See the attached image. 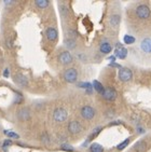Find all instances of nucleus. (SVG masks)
I'll return each mask as SVG.
<instances>
[{
    "instance_id": "nucleus-1",
    "label": "nucleus",
    "mask_w": 151,
    "mask_h": 152,
    "mask_svg": "<svg viewBox=\"0 0 151 152\" xmlns=\"http://www.w3.org/2000/svg\"><path fill=\"white\" fill-rule=\"evenodd\" d=\"M136 16L140 20H148L151 16V11L149 7L145 3H141L136 8Z\"/></svg>"
},
{
    "instance_id": "nucleus-2",
    "label": "nucleus",
    "mask_w": 151,
    "mask_h": 152,
    "mask_svg": "<svg viewBox=\"0 0 151 152\" xmlns=\"http://www.w3.org/2000/svg\"><path fill=\"white\" fill-rule=\"evenodd\" d=\"M63 78L68 83H75L78 80V71L76 68H68L63 73Z\"/></svg>"
},
{
    "instance_id": "nucleus-3",
    "label": "nucleus",
    "mask_w": 151,
    "mask_h": 152,
    "mask_svg": "<svg viewBox=\"0 0 151 152\" xmlns=\"http://www.w3.org/2000/svg\"><path fill=\"white\" fill-rule=\"evenodd\" d=\"M68 113L64 108H56L53 112V119L57 123H63L67 120Z\"/></svg>"
},
{
    "instance_id": "nucleus-4",
    "label": "nucleus",
    "mask_w": 151,
    "mask_h": 152,
    "mask_svg": "<svg viewBox=\"0 0 151 152\" xmlns=\"http://www.w3.org/2000/svg\"><path fill=\"white\" fill-rule=\"evenodd\" d=\"M80 113H81V117L84 120H92L95 117L96 111L92 106H83L80 110Z\"/></svg>"
},
{
    "instance_id": "nucleus-5",
    "label": "nucleus",
    "mask_w": 151,
    "mask_h": 152,
    "mask_svg": "<svg viewBox=\"0 0 151 152\" xmlns=\"http://www.w3.org/2000/svg\"><path fill=\"white\" fill-rule=\"evenodd\" d=\"M118 77H119V79L122 82H128L131 81L132 78H133V72L128 68L121 67L119 69V72H118Z\"/></svg>"
},
{
    "instance_id": "nucleus-6",
    "label": "nucleus",
    "mask_w": 151,
    "mask_h": 152,
    "mask_svg": "<svg viewBox=\"0 0 151 152\" xmlns=\"http://www.w3.org/2000/svg\"><path fill=\"white\" fill-rule=\"evenodd\" d=\"M58 61H59L62 65L67 66V65H70L73 63V57L69 51H64V52H62L61 54L58 55Z\"/></svg>"
},
{
    "instance_id": "nucleus-7",
    "label": "nucleus",
    "mask_w": 151,
    "mask_h": 152,
    "mask_svg": "<svg viewBox=\"0 0 151 152\" xmlns=\"http://www.w3.org/2000/svg\"><path fill=\"white\" fill-rule=\"evenodd\" d=\"M114 56L119 59L126 58V56H128V49L124 48V45L122 43L118 42L116 45V49H114Z\"/></svg>"
},
{
    "instance_id": "nucleus-8",
    "label": "nucleus",
    "mask_w": 151,
    "mask_h": 152,
    "mask_svg": "<svg viewBox=\"0 0 151 152\" xmlns=\"http://www.w3.org/2000/svg\"><path fill=\"white\" fill-rule=\"evenodd\" d=\"M103 98L105 100H108V102H113V100L117 99V97H118V93L114 88H105L104 93L102 94Z\"/></svg>"
},
{
    "instance_id": "nucleus-9",
    "label": "nucleus",
    "mask_w": 151,
    "mask_h": 152,
    "mask_svg": "<svg viewBox=\"0 0 151 152\" xmlns=\"http://www.w3.org/2000/svg\"><path fill=\"white\" fill-rule=\"evenodd\" d=\"M68 131H69L70 134L76 135V134H79V133L82 131V125L78 121H70L68 123Z\"/></svg>"
},
{
    "instance_id": "nucleus-10",
    "label": "nucleus",
    "mask_w": 151,
    "mask_h": 152,
    "mask_svg": "<svg viewBox=\"0 0 151 152\" xmlns=\"http://www.w3.org/2000/svg\"><path fill=\"white\" fill-rule=\"evenodd\" d=\"M45 36H47V39L51 42H54V41L57 40L58 37V31L56 28L54 27H49L47 30H45Z\"/></svg>"
},
{
    "instance_id": "nucleus-11",
    "label": "nucleus",
    "mask_w": 151,
    "mask_h": 152,
    "mask_svg": "<svg viewBox=\"0 0 151 152\" xmlns=\"http://www.w3.org/2000/svg\"><path fill=\"white\" fill-rule=\"evenodd\" d=\"M14 81L16 84L21 85V86H26L28 84V79L26 76H24L23 73H16L14 76Z\"/></svg>"
},
{
    "instance_id": "nucleus-12",
    "label": "nucleus",
    "mask_w": 151,
    "mask_h": 152,
    "mask_svg": "<svg viewBox=\"0 0 151 152\" xmlns=\"http://www.w3.org/2000/svg\"><path fill=\"white\" fill-rule=\"evenodd\" d=\"M99 51H100L102 54H109L112 51V45H111V43L109 41L104 40L100 43V45H99Z\"/></svg>"
},
{
    "instance_id": "nucleus-13",
    "label": "nucleus",
    "mask_w": 151,
    "mask_h": 152,
    "mask_svg": "<svg viewBox=\"0 0 151 152\" xmlns=\"http://www.w3.org/2000/svg\"><path fill=\"white\" fill-rule=\"evenodd\" d=\"M18 118L21 121H27L30 118V112L27 108H22L18 111Z\"/></svg>"
},
{
    "instance_id": "nucleus-14",
    "label": "nucleus",
    "mask_w": 151,
    "mask_h": 152,
    "mask_svg": "<svg viewBox=\"0 0 151 152\" xmlns=\"http://www.w3.org/2000/svg\"><path fill=\"white\" fill-rule=\"evenodd\" d=\"M120 23H121V15L120 14H112L110 16V18H109V24L113 28L119 27Z\"/></svg>"
},
{
    "instance_id": "nucleus-15",
    "label": "nucleus",
    "mask_w": 151,
    "mask_h": 152,
    "mask_svg": "<svg viewBox=\"0 0 151 152\" xmlns=\"http://www.w3.org/2000/svg\"><path fill=\"white\" fill-rule=\"evenodd\" d=\"M140 49L145 53H151V39L145 38L140 43Z\"/></svg>"
},
{
    "instance_id": "nucleus-16",
    "label": "nucleus",
    "mask_w": 151,
    "mask_h": 152,
    "mask_svg": "<svg viewBox=\"0 0 151 152\" xmlns=\"http://www.w3.org/2000/svg\"><path fill=\"white\" fill-rule=\"evenodd\" d=\"M146 149H147V143H146L145 140H139L134 146V151L135 152H145Z\"/></svg>"
},
{
    "instance_id": "nucleus-17",
    "label": "nucleus",
    "mask_w": 151,
    "mask_h": 152,
    "mask_svg": "<svg viewBox=\"0 0 151 152\" xmlns=\"http://www.w3.org/2000/svg\"><path fill=\"white\" fill-rule=\"evenodd\" d=\"M92 85H93V90H95L97 93H99L100 95L104 93L105 88L103 86V84L99 81H97V80H94L93 83H92Z\"/></svg>"
},
{
    "instance_id": "nucleus-18",
    "label": "nucleus",
    "mask_w": 151,
    "mask_h": 152,
    "mask_svg": "<svg viewBox=\"0 0 151 152\" xmlns=\"http://www.w3.org/2000/svg\"><path fill=\"white\" fill-rule=\"evenodd\" d=\"M59 13H61L63 18H68V16H69V10L63 3H59Z\"/></svg>"
},
{
    "instance_id": "nucleus-19",
    "label": "nucleus",
    "mask_w": 151,
    "mask_h": 152,
    "mask_svg": "<svg viewBox=\"0 0 151 152\" xmlns=\"http://www.w3.org/2000/svg\"><path fill=\"white\" fill-rule=\"evenodd\" d=\"M78 86L81 88H84L85 91H86V93L89 94H91L92 91H93V85L91 84V83H89V82H81V83L78 84Z\"/></svg>"
},
{
    "instance_id": "nucleus-20",
    "label": "nucleus",
    "mask_w": 151,
    "mask_h": 152,
    "mask_svg": "<svg viewBox=\"0 0 151 152\" xmlns=\"http://www.w3.org/2000/svg\"><path fill=\"white\" fill-rule=\"evenodd\" d=\"M64 44H65V47H66L68 50H73V49L77 47L76 40H73V39H69V38H67L66 40L64 41Z\"/></svg>"
},
{
    "instance_id": "nucleus-21",
    "label": "nucleus",
    "mask_w": 151,
    "mask_h": 152,
    "mask_svg": "<svg viewBox=\"0 0 151 152\" xmlns=\"http://www.w3.org/2000/svg\"><path fill=\"white\" fill-rule=\"evenodd\" d=\"M90 151L91 152H104V148H103L102 145L99 143H92L90 147Z\"/></svg>"
},
{
    "instance_id": "nucleus-22",
    "label": "nucleus",
    "mask_w": 151,
    "mask_h": 152,
    "mask_svg": "<svg viewBox=\"0 0 151 152\" xmlns=\"http://www.w3.org/2000/svg\"><path fill=\"white\" fill-rule=\"evenodd\" d=\"M35 4L39 9H45V8L49 7L50 2L47 0H37V1H35Z\"/></svg>"
},
{
    "instance_id": "nucleus-23",
    "label": "nucleus",
    "mask_w": 151,
    "mask_h": 152,
    "mask_svg": "<svg viewBox=\"0 0 151 152\" xmlns=\"http://www.w3.org/2000/svg\"><path fill=\"white\" fill-rule=\"evenodd\" d=\"M135 41H136V39H135V37H133V36H131V35L123 36V42H124L125 44H133Z\"/></svg>"
},
{
    "instance_id": "nucleus-24",
    "label": "nucleus",
    "mask_w": 151,
    "mask_h": 152,
    "mask_svg": "<svg viewBox=\"0 0 151 152\" xmlns=\"http://www.w3.org/2000/svg\"><path fill=\"white\" fill-rule=\"evenodd\" d=\"M128 143H130V138H126L125 140H123L121 143H119L118 146H117V149L119 150V151H121V150H124L126 147L128 146Z\"/></svg>"
},
{
    "instance_id": "nucleus-25",
    "label": "nucleus",
    "mask_w": 151,
    "mask_h": 152,
    "mask_svg": "<svg viewBox=\"0 0 151 152\" xmlns=\"http://www.w3.org/2000/svg\"><path fill=\"white\" fill-rule=\"evenodd\" d=\"M100 131H102V127H100V126H99V127H96V129L93 131V133L89 136V139H87V141H91L92 139H94V137H96V136L100 133Z\"/></svg>"
},
{
    "instance_id": "nucleus-26",
    "label": "nucleus",
    "mask_w": 151,
    "mask_h": 152,
    "mask_svg": "<svg viewBox=\"0 0 151 152\" xmlns=\"http://www.w3.org/2000/svg\"><path fill=\"white\" fill-rule=\"evenodd\" d=\"M6 133V135L8 136V138H13V139H18V138H20V135L16 134V133H13V132H4Z\"/></svg>"
},
{
    "instance_id": "nucleus-27",
    "label": "nucleus",
    "mask_w": 151,
    "mask_h": 152,
    "mask_svg": "<svg viewBox=\"0 0 151 152\" xmlns=\"http://www.w3.org/2000/svg\"><path fill=\"white\" fill-rule=\"evenodd\" d=\"M62 149L65 150V151H69V152H73L75 151V149H73V147L69 146V145H62Z\"/></svg>"
},
{
    "instance_id": "nucleus-28",
    "label": "nucleus",
    "mask_w": 151,
    "mask_h": 152,
    "mask_svg": "<svg viewBox=\"0 0 151 152\" xmlns=\"http://www.w3.org/2000/svg\"><path fill=\"white\" fill-rule=\"evenodd\" d=\"M11 145H12V140H11V139H9V138H7L6 140L3 141V146H2V147H4V150H7V149H6L7 147L11 146Z\"/></svg>"
},
{
    "instance_id": "nucleus-29",
    "label": "nucleus",
    "mask_w": 151,
    "mask_h": 152,
    "mask_svg": "<svg viewBox=\"0 0 151 152\" xmlns=\"http://www.w3.org/2000/svg\"><path fill=\"white\" fill-rule=\"evenodd\" d=\"M42 141H43L44 143H50V138H49V136H48V134H45V133L42 135Z\"/></svg>"
},
{
    "instance_id": "nucleus-30",
    "label": "nucleus",
    "mask_w": 151,
    "mask_h": 152,
    "mask_svg": "<svg viewBox=\"0 0 151 152\" xmlns=\"http://www.w3.org/2000/svg\"><path fill=\"white\" fill-rule=\"evenodd\" d=\"M9 76H10L9 68H6V69H4V71H3V77H4V78H9Z\"/></svg>"
},
{
    "instance_id": "nucleus-31",
    "label": "nucleus",
    "mask_w": 151,
    "mask_h": 152,
    "mask_svg": "<svg viewBox=\"0 0 151 152\" xmlns=\"http://www.w3.org/2000/svg\"><path fill=\"white\" fill-rule=\"evenodd\" d=\"M137 129H138L137 132L139 133V134H144V133H145V129H142V127H140V126H138V127H137Z\"/></svg>"
},
{
    "instance_id": "nucleus-32",
    "label": "nucleus",
    "mask_w": 151,
    "mask_h": 152,
    "mask_svg": "<svg viewBox=\"0 0 151 152\" xmlns=\"http://www.w3.org/2000/svg\"><path fill=\"white\" fill-rule=\"evenodd\" d=\"M116 58H117V57L114 55H113V56H110V57H109L108 59H109L110 61H116Z\"/></svg>"
}]
</instances>
